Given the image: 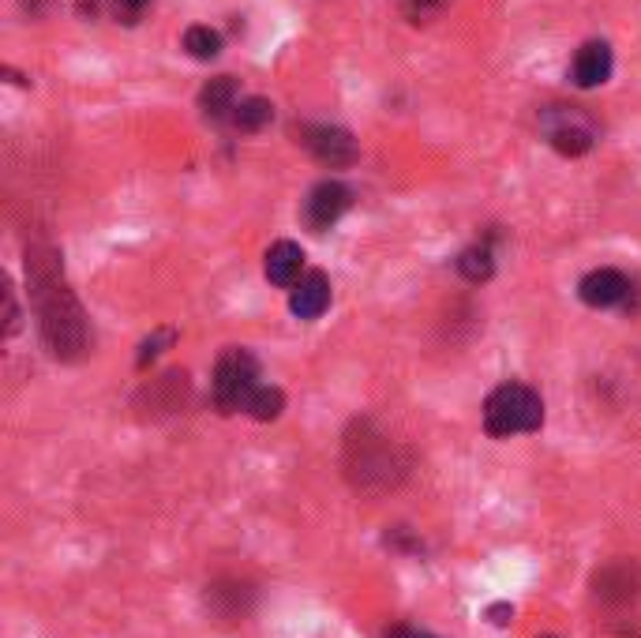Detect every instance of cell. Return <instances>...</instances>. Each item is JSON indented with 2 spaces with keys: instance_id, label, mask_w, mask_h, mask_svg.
Segmentation results:
<instances>
[{
  "instance_id": "e0dca14e",
  "label": "cell",
  "mask_w": 641,
  "mask_h": 638,
  "mask_svg": "<svg viewBox=\"0 0 641 638\" xmlns=\"http://www.w3.org/2000/svg\"><path fill=\"white\" fill-rule=\"evenodd\" d=\"M281 409H286V395H281L278 387H267V383H263V387L252 395V403L244 414H252L255 421H274V417H281Z\"/></svg>"
},
{
  "instance_id": "d6986e66",
  "label": "cell",
  "mask_w": 641,
  "mask_h": 638,
  "mask_svg": "<svg viewBox=\"0 0 641 638\" xmlns=\"http://www.w3.org/2000/svg\"><path fill=\"white\" fill-rule=\"evenodd\" d=\"M15 331H20V305H15L12 286H4V334L12 339Z\"/></svg>"
},
{
  "instance_id": "277c9868",
  "label": "cell",
  "mask_w": 641,
  "mask_h": 638,
  "mask_svg": "<svg viewBox=\"0 0 641 638\" xmlns=\"http://www.w3.org/2000/svg\"><path fill=\"white\" fill-rule=\"evenodd\" d=\"M259 361L248 350H225L218 358L214 369V406L222 414H236V409H248L252 395L259 391Z\"/></svg>"
},
{
  "instance_id": "52a82bcc",
  "label": "cell",
  "mask_w": 641,
  "mask_h": 638,
  "mask_svg": "<svg viewBox=\"0 0 641 638\" xmlns=\"http://www.w3.org/2000/svg\"><path fill=\"white\" fill-rule=\"evenodd\" d=\"M353 207V191L342 180H319L305 199V226L311 233H327Z\"/></svg>"
},
{
  "instance_id": "7c38bea8",
  "label": "cell",
  "mask_w": 641,
  "mask_h": 638,
  "mask_svg": "<svg viewBox=\"0 0 641 638\" xmlns=\"http://www.w3.org/2000/svg\"><path fill=\"white\" fill-rule=\"evenodd\" d=\"M236 106H241V84L233 76H218L199 90V109L207 121H233Z\"/></svg>"
},
{
  "instance_id": "5bb4252c",
  "label": "cell",
  "mask_w": 641,
  "mask_h": 638,
  "mask_svg": "<svg viewBox=\"0 0 641 638\" xmlns=\"http://www.w3.org/2000/svg\"><path fill=\"white\" fill-rule=\"evenodd\" d=\"M274 121V106L267 98H241V106H236L233 113V128H241V132H263Z\"/></svg>"
},
{
  "instance_id": "9c48e42d",
  "label": "cell",
  "mask_w": 641,
  "mask_h": 638,
  "mask_svg": "<svg viewBox=\"0 0 641 638\" xmlns=\"http://www.w3.org/2000/svg\"><path fill=\"white\" fill-rule=\"evenodd\" d=\"M611 68H616V61H611V45L608 42H585L582 50L574 53L571 79H574V87L593 90V87L608 84Z\"/></svg>"
},
{
  "instance_id": "44dd1931",
  "label": "cell",
  "mask_w": 641,
  "mask_h": 638,
  "mask_svg": "<svg viewBox=\"0 0 641 638\" xmlns=\"http://www.w3.org/2000/svg\"><path fill=\"white\" fill-rule=\"evenodd\" d=\"M488 619H491L496 627H507L510 619H515V608H510V605H491V608H488Z\"/></svg>"
},
{
  "instance_id": "4fadbf2b",
  "label": "cell",
  "mask_w": 641,
  "mask_h": 638,
  "mask_svg": "<svg viewBox=\"0 0 641 638\" xmlns=\"http://www.w3.org/2000/svg\"><path fill=\"white\" fill-rule=\"evenodd\" d=\"M267 278L274 282V286H281V289L297 286V282L305 278V249H300V244H292V241L270 244V252H267Z\"/></svg>"
},
{
  "instance_id": "ba28073f",
  "label": "cell",
  "mask_w": 641,
  "mask_h": 638,
  "mask_svg": "<svg viewBox=\"0 0 641 638\" xmlns=\"http://www.w3.org/2000/svg\"><path fill=\"white\" fill-rule=\"evenodd\" d=\"M578 297L589 308H619V305H630L634 282L616 267H600V271H589V275L578 282Z\"/></svg>"
},
{
  "instance_id": "603a6c76",
  "label": "cell",
  "mask_w": 641,
  "mask_h": 638,
  "mask_svg": "<svg viewBox=\"0 0 641 638\" xmlns=\"http://www.w3.org/2000/svg\"><path fill=\"white\" fill-rule=\"evenodd\" d=\"M544 638H552V635H544Z\"/></svg>"
},
{
  "instance_id": "7a4b0ae2",
  "label": "cell",
  "mask_w": 641,
  "mask_h": 638,
  "mask_svg": "<svg viewBox=\"0 0 641 638\" xmlns=\"http://www.w3.org/2000/svg\"><path fill=\"white\" fill-rule=\"evenodd\" d=\"M345 470L356 488H387L406 473V462L387 436H375L368 425H361V432L345 443Z\"/></svg>"
},
{
  "instance_id": "30bf717a",
  "label": "cell",
  "mask_w": 641,
  "mask_h": 638,
  "mask_svg": "<svg viewBox=\"0 0 641 638\" xmlns=\"http://www.w3.org/2000/svg\"><path fill=\"white\" fill-rule=\"evenodd\" d=\"M289 308L297 319H319L331 308V282H327L323 271H308V275L292 286Z\"/></svg>"
},
{
  "instance_id": "7402d4cb",
  "label": "cell",
  "mask_w": 641,
  "mask_h": 638,
  "mask_svg": "<svg viewBox=\"0 0 641 638\" xmlns=\"http://www.w3.org/2000/svg\"><path fill=\"white\" fill-rule=\"evenodd\" d=\"M387 638H435V635L420 631V627H390Z\"/></svg>"
},
{
  "instance_id": "9a60e30c",
  "label": "cell",
  "mask_w": 641,
  "mask_h": 638,
  "mask_svg": "<svg viewBox=\"0 0 641 638\" xmlns=\"http://www.w3.org/2000/svg\"><path fill=\"white\" fill-rule=\"evenodd\" d=\"M457 271H462L465 282H488L491 271H496V260H491V249L488 244H473L457 255Z\"/></svg>"
},
{
  "instance_id": "5b68a950",
  "label": "cell",
  "mask_w": 641,
  "mask_h": 638,
  "mask_svg": "<svg viewBox=\"0 0 641 638\" xmlns=\"http://www.w3.org/2000/svg\"><path fill=\"white\" fill-rule=\"evenodd\" d=\"M540 132L563 158H582L597 147V124L574 106H548L540 109Z\"/></svg>"
},
{
  "instance_id": "8fae6325",
  "label": "cell",
  "mask_w": 641,
  "mask_h": 638,
  "mask_svg": "<svg viewBox=\"0 0 641 638\" xmlns=\"http://www.w3.org/2000/svg\"><path fill=\"white\" fill-rule=\"evenodd\" d=\"M641 594V568L630 560L611 563L597 574V597L608 605H622V601H634Z\"/></svg>"
},
{
  "instance_id": "8992f818",
  "label": "cell",
  "mask_w": 641,
  "mask_h": 638,
  "mask_svg": "<svg viewBox=\"0 0 641 638\" xmlns=\"http://www.w3.org/2000/svg\"><path fill=\"white\" fill-rule=\"evenodd\" d=\"M300 135V147H305L311 158L323 162L331 169H342V166H353L356 162V140L345 128L338 124H300L297 128Z\"/></svg>"
},
{
  "instance_id": "3957f363",
  "label": "cell",
  "mask_w": 641,
  "mask_h": 638,
  "mask_svg": "<svg viewBox=\"0 0 641 638\" xmlns=\"http://www.w3.org/2000/svg\"><path fill=\"white\" fill-rule=\"evenodd\" d=\"M540 425H544V403L526 383H502L484 403V428L496 440H507V436L518 432H537Z\"/></svg>"
},
{
  "instance_id": "2e32d148",
  "label": "cell",
  "mask_w": 641,
  "mask_h": 638,
  "mask_svg": "<svg viewBox=\"0 0 641 638\" xmlns=\"http://www.w3.org/2000/svg\"><path fill=\"white\" fill-rule=\"evenodd\" d=\"M185 50L196 61H214L218 53H222V34H218L214 26L196 23V26H188L185 31Z\"/></svg>"
},
{
  "instance_id": "ac0fdd59",
  "label": "cell",
  "mask_w": 641,
  "mask_h": 638,
  "mask_svg": "<svg viewBox=\"0 0 641 638\" xmlns=\"http://www.w3.org/2000/svg\"><path fill=\"white\" fill-rule=\"evenodd\" d=\"M177 339V334L173 331H154L151 339H146L143 345H140V358H135V364H140V369H146V364H151L154 358H158L162 350H166V345Z\"/></svg>"
},
{
  "instance_id": "6da1fadb",
  "label": "cell",
  "mask_w": 641,
  "mask_h": 638,
  "mask_svg": "<svg viewBox=\"0 0 641 638\" xmlns=\"http://www.w3.org/2000/svg\"><path fill=\"white\" fill-rule=\"evenodd\" d=\"M34 300H38L42 334L49 342L53 358H76V353H84V342H87L84 312H79L76 297L60 282L57 263L49 271H42V260H34Z\"/></svg>"
},
{
  "instance_id": "ffe728a7",
  "label": "cell",
  "mask_w": 641,
  "mask_h": 638,
  "mask_svg": "<svg viewBox=\"0 0 641 638\" xmlns=\"http://www.w3.org/2000/svg\"><path fill=\"white\" fill-rule=\"evenodd\" d=\"M151 8V0H117V20L124 23H140V15Z\"/></svg>"
}]
</instances>
